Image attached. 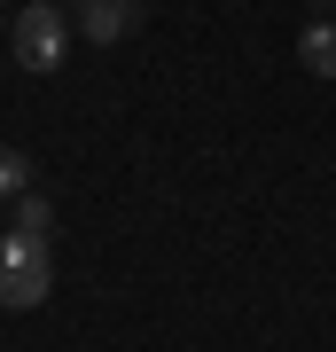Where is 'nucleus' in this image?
<instances>
[{"mask_svg":"<svg viewBox=\"0 0 336 352\" xmlns=\"http://www.w3.org/2000/svg\"><path fill=\"white\" fill-rule=\"evenodd\" d=\"M55 289V251L47 235H0V314H32V305H47Z\"/></svg>","mask_w":336,"mask_h":352,"instance_id":"nucleus-1","label":"nucleus"},{"mask_svg":"<svg viewBox=\"0 0 336 352\" xmlns=\"http://www.w3.org/2000/svg\"><path fill=\"white\" fill-rule=\"evenodd\" d=\"M63 47H71V24H63L55 0H24L8 24V55L24 71H63Z\"/></svg>","mask_w":336,"mask_h":352,"instance_id":"nucleus-2","label":"nucleus"},{"mask_svg":"<svg viewBox=\"0 0 336 352\" xmlns=\"http://www.w3.org/2000/svg\"><path fill=\"white\" fill-rule=\"evenodd\" d=\"M141 0H78V39H94V47H110V39L141 32Z\"/></svg>","mask_w":336,"mask_h":352,"instance_id":"nucleus-3","label":"nucleus"},{"mask_svg":"<svg viewBox=\"0 0 336 352\" xmlns=\"http://www.w3.org/2000/svg\"><path fill=\"white\" fill-rule=\"evenodd\" d=\"M298 63L313 78H336V24H305L298 32Z\"/></svg>","mask_w":336,"mask_h":352,"instance_id":"nucleus-4","label":"nucleus"},{"mask_svg":"<svg viewBox=\"0 0 336 352\" xmlns=\"http://www.w3.org/2000/svg\"><path fill=\"white\" fill-rule=\"evenodd\" d=\"M24 188H32V157L24 149H0V204H16Z\"/></svg>","mask_w":336,"mask_h":352,"instance_id":"nucleus-5","label":"nucleus"},{"mask_svg":"<svg viewBox=\"0 0 336 352\" xmlns=\"http://www.w3.org/2000/svg\"><path fill=\"white\" fill-rule=\"evenodd\" d=\"M16 227H24V235H47V227H55V204L39 196V188H24V196H16Z\"/></svg>","mask_w":336,"mask_h":352,"instance_id":"nucleus-6","label":"nucleus"}]
</instances>
